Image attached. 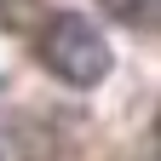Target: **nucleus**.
<instances>
[{"instance_id": "1", "label": "nucleus", "mask_w": 161, "mask_h": 161, "mask_svg": "<svg viewBox=\"0 0 161 161\" xmlns=\"http://www.w3.org/2000/svg\"><path fill=\"white\" fill-rule=\"evenodd\" d=\"M40 64L69 86H98L109 75V40L80 12H58L46 23V35H40Z\"/></svg>"}, {"instance_id": "2", "label": "nucleus", "mask_w": 161, "mask_h": 161, "mask_svg": "<svg viewBox=\"0 0 161 161\" xmlns=\"http://www.w3.org/2000/svg\"><path fill=\"white\" fill-rule=\"evenodd\" d=\"M104 6H109L115 17H127V23H132V17H150V6H155V0H104Z\"/></svg>"}, {"instance_id": "3", "label": "nucleus", "mask_w": 161, "mask_h": 161, "mask_svg": "<svg viewBox=\"0 0 161 161\" xmlns=\"http://www.w3.org/2000/svg\"><path fill=\"white\" fill-rule=\"evenodd\" d=\"M0 161H29L23 150H17V138H12V132H0Z\"/></svg>"}]
</instances>
